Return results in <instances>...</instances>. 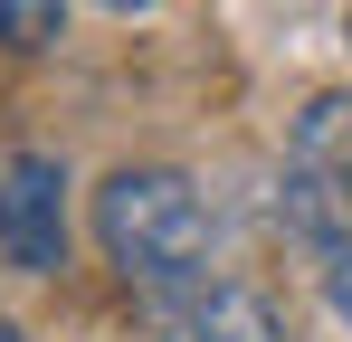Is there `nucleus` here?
<instances>
[{
	"label": "nucleus",
	"instance_id": "f257e3e1",
	"mask_svg": "<svg viewBox=\"0 0 352 342\" xmlns=\"http://www.w3.org/2000/svg\"><path fill=\"white\" fill-rule=\"evenodd\" d=\"M96 238L124 266V285H143L153 304H181L210 276V200L200 181L172 162H133L96 190Z\"/></svg>",
	"mask_w": 352,
	"mask_h": 342
},
{
	"label": "nucleus",
	"instance_id": "f03ea898",
	"mask_svg": "<svg viewBox=\"0 0 352 342\" xmlns=\"http://www.w3.org/2000/svg\"><path fill=\"white\" fill-rule=\"evenodd\" d=\"M0 257L19 276H58L67 266V171L48 152H19L0 171Z\"/></svg>",
	"mask_w": 352,
	"mask_h": 342
},
{
	"label": "nucleus",
	"instance_id": "7ed1b4c3",
	"mask_svg": "<svg viewBox=\"0 0 352 342\" xmlns=\"http://www.w3.org/2000/svg\"><path fill=\"white\" fill-rule=\"evenodd\" d=\"M190 342H286V323H276V304L257 285H200Z\"/></svg>",
	"mask_w": 352,
	"mask_h": 342
},
{
	"label": "nucleus",
	"instance_id": "20e7f679",
	"mask_svg": "<svg viewBox=\"0 0 352 342\" xmlns=\"http://www.w3.org/2000/svg\"><path fill=\"white\" fill-rule=\"evenodd\" d=\"M295 171H324V181H352V95H314L295 114V143H286Z\"/></svg>",
	"mask_w": 352,
	"mask_h": 342
},
{
	"label": "nucleus",
	"instance_id": "39448f33",
	"mask_svg": "<svg viewBox=\"0 0 352 342\" xmlns=\"http://www.w3.org/2000/svg\"><path fill=\"white\" fill-rule=\"evenodd\" d=\"M67 0H0V48H48Z\"/></svg>",
	"mask_w": 352,
	"mask_h": 342
},
{
	"label": "nucleus",
	"instance_id": "423d86ee",
	"mask_svg": "<svg viewBox=\"0 0 352 342\" xmlns=\"http://www.w3.org/2000/svg\"><path fill=\"white\" fill-rule=\"evenodd\" d=\"M324 304H333V314L352 323V228L333 238V247H324Z\"/></svg>",
	"mask_w": 352,
	"mask_h": 342
},
{
	"label": "nucleus",
	"instance_id": "0eeeda50",
	"mask_svg": "<svg viewBox=\"0 0 352 342\" xmlns=\"http://www.w3.org/2000/svg\"><path fill=\"white\" fill-rule=\"evenodd\" d=\"M105 10H115V19H133V10H162V0H105Z\"/></svg>",
	"mask_w": 352,
	"mask_h": 342
},
{
	"label": "nucleus",
	"instance_id": "6e6552de",
	"mask_svg": "<svg viewBox=\"0 0 352 342\" xmlns=\"http://www.w3.org/2000/svg\"><path fill=\"white\" fill-rule=\"evenodd\" d=\"M0 342H29V333H10V323H0Z\"/></svg>",
	"mask_w": 352,
	"mask_h": 342
}]
</instances>
